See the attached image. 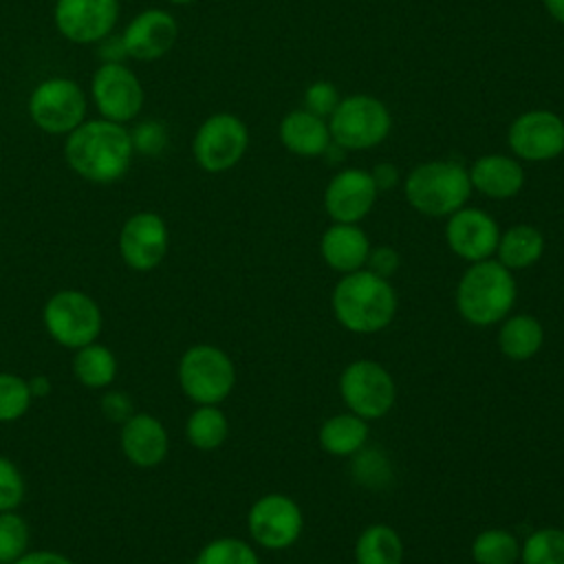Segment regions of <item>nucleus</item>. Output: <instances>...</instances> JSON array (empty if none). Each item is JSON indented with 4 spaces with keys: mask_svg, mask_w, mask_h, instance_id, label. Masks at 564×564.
<instances>
[{
    "mask_svg": "<svg viewBox=\"0 0 564 564\" xmlns=\"http://www.w3.org/2000/svg\"><path fill=\"white\" fill-rule=\"evenodd\" d=\"M134 154L130 130L108 119H88L66 134L64 159L70 170L97 185L126 176Z\"/></svg>",
    "mask_w": 564,
    "mask_h": 564,
    "instance_id": "f257e3e1",
    "label": "nucleus"
},
{
    "mask_svg": "<svg viewBox=\"0 0 564 564\" xmlns=\"http://www.w3.org/2000/svg\"><path fill=\"white\" fill-rule=\"evenodd\" d=\"M397 304L392 282L368 269L344 273L330 295L335 319L357 335H375L390 326Z\"/></svg>",
    "mask_w": 564,
    "mask_h": 564,
    "instance_id": "f03ea898",
    "label": "nucleus"
},
{
    "mask_svg": "<svg viewBox=\"0 0 564 564\" xmlns=\"http://www.w3.org/2000/svg\"><path fill=\"white\" fill-rule=\"evenodd\" d=\"M516 297V275L496 258L471 262L456 284V308L471 326L500 324L511 313Z\"/></svg>",
    "mask_w": 564,
    "mask_h": 564,
    "instance_id": "7ed1b4c3",
    "label": "nucleus"
},
{
    "mask_svg": "<svg viewBox=\"0 0 564 564\" xmlns=\"http://www.w3.org/2000/svg\"><path fill=\"white\" fill-rule=\"evenodd\" d=\"M403 196L414 212L430 218H447L465 207L471 196L469 172L463 163L449 159L419 163L403 178Z\"/></svg>",
    "mask_w": 564,
    "mask_h": 564,
    "instance_id": "20e7f679",
    "label": "nucleus"
},
{
    "mask_svg": "<svg viewBox=\"0 0 564 564\" xmlns=\"http://www.w3.org/2000/svg\"><path fill=\"white\" fill-rule=\"evenodd\" d=\"M176 379L183 394L196 405H218L236 386V366L223 348L194 344L181 355Z\"/></svg>",
    "mask_w": 564,
    "mask_h": 564,
    "instance_id": "39448f33",
    "label": "nucleus"
},
{
    "mask_svg": "<svg viewBox=\"0 0 564 564\" xmlns=\"http://www.w3.org/2000/svg\"><path fill=\"white\" fill-rule=\"evenodd\" d=\"M326 121L333 143L341 150H372L388 139L392 128L388 106L381 99L361 93L341 97Z\"/></svg>",
    "mask_w": 564,
    "mask_h": 564,
    "instance_id": "423d86ee",
    "label": "nucleus"
},
{
    "mask_svg": "<svg viewBox=\"0 0 564 564\" xmlns=\"http://www.w3.org/2000/svg\"><path fill=\"white\" fill-rule=\"evenodd\" d=\"M48 337L70 350L97 341L104 324L99 304L84 291L62 289L53 293L42 311Z\"/></svg>",
    "mask_w": 564,
    "mask_h": 564,
    "instance_id": "0eeeda50",
    "label": "nucleus"
},
{
    "mask_svg": "<svg viewBox=\"0 0 564 564\" xmlns=\"http://www.w3.org/2000/svg\"><path fill=\"white\" fill-rule=\"evenodd\" d=\"M339 397L348 412L375 421L383 419L397 401L392 375L375 359H355L339 375Z\"/></svg>",
    "mask_w": 564,
    "mask_h": 564,
    "instance_id": "6e6552de",
    "label": "nucleus"
},
{
    "mask_svg": "<svg viewBox=\"0 0 564 564\" xmlns=\"http://www.w3.org/2000/svg\"><path fill=\"white\" fill-rule=\"evenodd\" d=\"M86 93L68 77H48L29 95L31 121L48 134H68L86 121Z\"/></svg>",
    "mask_w": 564,
    "mask_h": 564,
    "instance_id": "1a4fd4ad",
    "label": "nucleus"
},
{
    "mask_svg": "<svg viewBox=\"0 0 564 564\" xmlns=\"http://www.w3.org/2000/svg\"><path fill=\"white\" fill-rule=\"evenodd\" d=\"M249 145L245 121L231 112L209 115L192 139V154L200 170L220 174L240 163Z\"/></svg>",
    "mask_w": 564,
    "mask_h": 564,
    "instance_id": "9d476101",
    "label": "nucleus"
},
{
    "mask_svg": "<svg viewBox=\"0 0 564 564\" xmlns=\"http://www.w3.org/2000/svg\"><path fill=\"white\" fill-rule=\"evenodd\" d=\"M304 529L300 505L286 494H264L247 511L249 538L267 551L293 546Z\"/></svg>",
    "mask_w": 564,
    "mask_h": 564,
    "instance_id": "9b49d317",
    "label": "nucleus"
},
{
    "mask_svg": "<svg viewBox=\"0 0 564 564\" xmlns=\"http://www.w3.org/2000/svg\"><path fill=\"white\" fill-rule=\"evenodd\" d=\"M507 143L518 161H553L564 150V119L546 108L527 110L509 123Z\"/></svg>",
    "mask_w": 564,
    "mask_h": 564,
    "instance_id": "f8f14e48",
    "label": "nucleus"
},
{
    "mask_svg": "<svg viewBox=\"0 0 564 564\" xmlns=\"http://www.w3.org/2000/svg\"><path fill=\"white\" fill-rule=\"evenodd\" d=\"M90 95L99 115L115 123L137 119L145 99L141 79L121 62H104L95 70Z\"/></svg>",
    "mask_w": 564,
    "mask_h": 564,
    "instance_id": "ddd939ff",
    "label": "nucleus"
},
{
    "mask_svg": "<svg viewBox=\"0 0 564 564\" xmlns=\"http://www.w3.org/2000/svg\"><path fill=\"white\" fill-rule=\"evenodd\" d=\"M119 18V0H55L57 31L75 44H95L108 37Z\"/></svg>",
    "mask_w": 564,
    "mask_h": 564,
    "instance_id": "4468645a",
    "label": "nucleus"
},
{
    "mask_svg": "<svg viewBox=\"0 0 564 564\" xmlns=\"http://www.w3.org/2000/svg\"><path fill=\"white\" fill-rule=\"evenodd\" d=\"M500 238V227L491 214L480 207H460L447 216L445 242L454 256L465 262L494 258Z\"/></svg>",
    "mask_w": 564,
    "mask_h": 564,
    "instance_id": "2eb2a0df",
    "label": "nucleus"
},
{
    "mask_svg": "<svg viewBox=\"0 0 564 564\" xmlns=\"http://www.w3.org/2000/svg\"><path fill=\"white\" fill-rule=\"evenodd\" d=\"M167 225L156 212L132 214L119 231V253L132 271L156 269L167 253Z\"/></svg>",
    "mask_w": 564,
    "mask_h": 564,
    "instance_id": "dca6fc26",
    "label": "nucleus"
},
{
    "mask_svg": "<svg viewBox=\"0 0 564 564\" xmlns=\"http://www.w3.org/2000/svg\"><path fill=\"white\" fill-rule=\"evenodd\" d=\"M379 189L370 170L344 167L324 189V209L333 223H361L375 207Z\"/></svg>",
    "mask_w": 564,
    "mask_h": 564,
    "instance_id": "f3484780",
    "label": "nucleus"
},
{
    "mask_svg": "<svg viewBox=\"0 0 564 564\" xmlns=\"http://www.w3.org/2000/svg\"><path fill=\"white\" fill-rule=\"evenodd\" d=\"M178 37V22L165 9H145L137 13L121 33L123 51L139 62H152L172 51Z\"/></svg>",
    "mask_w": 564,
    "mask_h": 564,
    "instance_id": "a211bd4d",
    "label": "nucleus"
},
{
    "mask_svg": "<svg viewBox=\"0 0 564 564\" xmlns=\"http://www.w3.org/2000/svg\"><path fill=\"white\" fill-rule=\"evenodd\" d=\"M119 445L132 465L150 469L165 460L170 438L165 425L156 416L148 412H134L128 421L121 423Z\"/></svg>",
    "mask_w": 564,
    "mask_h": 564,
    "instance_id": "6ab92c4d",
    "label": "nucleus"
},
{
    "mask_svg": "<svg viewBox=\"0 0 564 564\" xmlns=\"http://www.w3.org/2000/svg\"><path fill=\"white\" fill-rule=\"evenodd\" d=\"M471 192H478L491 200H507L522 192L524 167L513 154H482L469 167Z\"/></svg>",
    "mask_w": 564,
    "mask_h": 564,
    "instance_id": "aec40b11",
    "label": "nucleus"
},
{
    "mask_svg": "<svg viewBox=\"0 0 564 564\" xmlns=\"http://www.w3.org/2000/svg\"><path fill=\"white\" fill-rule=\"evenodd\" d=\"M370 240L357 223H333L319 238L322 260L337 273H352L366 267Z\"/></svg>",
    "mask_w": 564,
    "mask_h": 564,
    "instance_id": "412c9836",
    "label": "nucleus"
},
{
    "mask_svg": "<svg viewBox=\"0 0 564 564\" xmlns=\"http://www.w3.org/2000/svg\"><path fill=\"white\" fill-rule=\"evenodd\" d=\"M278 137L291 154L304 159L324 156V152L333 143L328 121L308 112L306 108L286 112L278 126Z\"/></svg>",
    "mask_w": 564,
    "mask_h": 564,
    "instance_id": "4be33fe9",
    "label": "nucleus"
},
{
    "mask_svg": "<svg viewBox=\"0 0 564 564\" xmlns=\"http://www.w3.org/2000/svg\"><path fill=\"white\" fill-rule=\"evenodd\" d=\"M544 253V234L529 223H518L500 231L496 260L509 271H522L533 267Z\"/></svg>",
    "mask_w": 564,
    "mask_h": 564,
    "instance_id": "5701e85b",
    "label": "nucleus"
},
{
    "mask_svg": "<svg viewBox=\"0 0 564 564\" xmlns=\"http://www.w3.org/2000/svg\"><path fill=\"white\" fill-rule=\"evenodd\" d=\"M544 344V326L529 313L507 315L498 328V348L511 361H527L540 352Z\"/></svg>",
    "mask_w": 564,
    "mask_h": 564,
    "instance_id": "b1692460",
    "label": "nucleus"
},
{
    "mask_svg": "<svg viewBox=\"0 0 564 564\" xmlns=\"http://www.w3.org/2000/svg\"><path fill=\"white\" fill-rule=\"evenodd\" d=\"M317 441L326 454L350 458L368 443V421L352 412L333 414L319 425Z\"/></svg>",
    "mask_w": 564,
    "mask_h": 564,
    "instance_id": "393cba45",
    "label": "nucleus"
},
{
    "mask_svg": "<svg viewBox=\"0 0 564 564\" xmlns=\"http://www.w3.org/2000/svg\"><path fill=\"white\" fill-rule=\"evenodd\" d=\"M403 540L390 524H368L355 540V564H403Z\"/></svg>",
    "mask_w": 564,
    "mask_h": 564,
    "instance_id": "a878e982",
    "label": "nucleus"
},
{
    "mask_svg": "<svg viewBox=\"0 0 564 564\" xmlns=\"http://www.w3.org/2000/svg\"><path fill=\"white\" fill-rule=\"evenodd\" d=\"M75 379L90 390L108 388L117 377V357L104 344H86L75 350L70 361Z\"/></svg>",
    "mask_w": 564,
    "mask_h": 564,
    "instance_id": "bb28decb",
    "label": "nucleus"
},
{
    "mask_svg": "<svg viewBox=\"0 0 564 564\" xmlns=\"http://www.w3.org/2000/svg\"><path fill=\"white\" fill-rule=\"evenodd\" d=\"M185 436L200 452L218 449L229 436V421L218 405H198L185 421Z\"/></svg>",
    "mask_w": 564,
    "mask_h": 564,
    "instance_id": "cd10ccee",
    "label": "nucleus"
},
{
    "mask_svg": "<svg viewBox=\"0 0 564 564\" xmlns=\"http://www.w3.org/2000/svg\"><path fill=\"white\" fill-rule=\"evenodd\" d=\"M469 553L476 564H516L520 540L507 529H485L471 540Z\"/></svg>",
    "mask_w": 564,
    "mask_h": 564,
    "instance_id": "c85d7f7f",
    "label": "nucleus"
},
{
    "mask_svg": "<svg viewBox=\"0 0 564 564\" xmlns=\"http://www.w3.org/2000/svg\"><path fill=\"white\" fill-rule=\"evenodd\" d=\"M520 564H564V529L542 527L520 542Z\"/></svg>",
    "mask_w": 564,
    "mask_h": 564,
    "instance_id": "c756f323",
    "label": "nucleus"
},
{
    "mask_svg": "<svg viewBox=\"0 0 564 564\" xmlns=\"http://www.w3.org/2000/svg\"><path fill=\"white\" fill-rule=\"evenodd\" d=\"M194 564H260L253 546L240 538L223 535L209 540L196 555Z\"/></svg>",
    "mask_w": 564,
    "mask_h": 564,
    "instance_id": "7c9ffc66",
    "label": "nucleus"
},
{
    "mask_svg": "<svg viewBox=\"0 0 564 564\" xmlns=\"http://www.w3.org/2000/svg\"><path fill=\"white\" fill-rule=\"evenodd\" d=\"M33 403L29 381L13 372H0V423L22 419Z\"/></svg>",
    "mask_w": 564,
    "mask_h": 564,
    "instance_id": "2f4dec72",
    "label": "nucleus"
},
{
    "mask_svg": "<svg viewBox=\"0 0 564 564\" xmlns=\"http://www.w3.org/2000/svg\"><path fill=\"white\" fill-rule=\"evenodd\" d=\"M29 549V524L15 511H0V564H13Z\"/></svg>",
    "mask_w": 564,
    "mask_h": 564,
    "instance_id": "473e14b6",
    "label": "nucleus"
},
{
    "mask_svg": "<svg viewBox=\"0 0 564 564\" xmlns=\"http://www.w3.org/2000/svg\"><path fill=\"white\" fill-rule=\"evenodd\" d=\"M24 494L26 485L22 471L11 458L0 456V511H15L24 500Z\"/></svg>",
    "mask_w": 564,
    "mask_h": 564,
    "instance_id": "72a5a7b5",
    "label": "nucleus"
},
{
    "mask_svg": "<svg viewBox=\"0 0 564 564\" xmlns=\"http://www.w3.org/2000/svg\"><path fill=\"white\" fill-rule=\"evenodd\" d=\"M339 101H341V95H339L337 86L328 79L311 82L304 90V108L324 119H328L333 115V110L337 108Z\"/></svg>",
    "mask_w": 564,
    "mask_h": 564,
    "instance_id": "f704fd0d",
    "label": "nucleus"
},
{
    "mask_svg": "<svg viewBox=\"0 0 564 564\" xmlns=\"http://www.w3.org/2000/svg\"><path fill=\"white\" fill-rule=\"evenodd\" d=\"M352 458H355V467H352L355 478L359 482H364L366 487H377L388 480L390 469H388L386 458L379 452H366V447H364Z\"/></svg>",
    "mask_w": 564,
    "mask_h": 564,
    "instance_id": "c9c22d12",
    "label": "nucleus"
},
{
    "mask_svg": "<svg viewBox=\"0 0 564 564\" xmlns=\"http://www.w3.org/2000/svg\"><path fill=\"white\" fill-rule=\"evenodd\" d=\"M130 137H132L134 150L145 156H156L167 145V130L161 121H154V119L139 123L134 132H130Z\"/></svg>",
    "mask_w": 564,
    "mask_h": 564,
    "instance_id": "e433bc0d",
    "label": "nucleus"
},
{
    "mask_svg": "<svg viewBox=\"0 0 564 564\" xmlns=\"http://www.w3.org/2000/svg\"><path fill=\"white\" fill-rule=\"evenodd\" d=\"M399 262L401 260H399L397 249H392L388 245H381V247H370V253H368V260H366L364 269L390 280L397 273Z\"/></svg>",
    "mask_w": 564,
    "mask_h": 564,
    "instance_id": "4c0bfd02",
    "label": "nucleus"
},
{
    "mask_svg": "<svg viewBox=\"0 0 564 564\" xmlns=\"http://www.w3.org/2000/svg\"><path fill=\"white\" fill-rule=\"evenodd\" d=\"M101 405V412L106 419L115 421V423H123L128 421L132 414H134V408H132V401L128 399V394L123 392H106L99 401Z\"/></svg>",
    "mask_w": 564,
    "mask_h": 564,
    "instance_id": "58836bf2",
    "label": "nucleus"
},
{
    "mask_svg": "<svg viewBox=\"0 0 564 564\" xmlns=\"http://www.w3.org/2000/svg\"><path fill=\"white\" fill-rule=\"evenodd\" d=\"M370 176H372V181H375V185H377L379 194H381V192H390V189H394V187L399 185V181H401V172H399V167H397L394 163H390V161H381V163L372 165Z\"/></svg>",
    "mask_w": 564,
    "mask_h": 564,
    "instance_id": "ea45409f",
    "label": "nucleus"
},
{
    "mask_svg": "<svg viewBox=\"0 0 564 564\" xmlns=\"http://www.w3.org/2000/svg\"><path fill=\"white\" fill-rule=\"evenodd\" d=\"M13 564H75L70 557L57 553V551H26L22 557H18Z\"/></svg>",
    "mask_w": 564,
    "mask_h": 564,
    "instance_id": "a19ab883",
    "label": "nucleus"
},
{
    "mask_svg": "<svg viewBox=\"0 0 564 564\" xmlns=\"http://www.w3.org/2000/svg\"><path fill=\"white\" fill-rule=\"evenodd\" d=\"M26 381H29V390H31L33 399H42V397H46L53 390L48 377H44V375H35V377H31Z\"/></svg>",
    "mask_w": 564,
    "mask_h": 564,
    "instance_id": "79ce46f5",
    "label": "nucleus"
},
{
    "mask_svg": "<svg viewBox=\"0 0 564 564\" xmlns=\"http://www.w3.org/2000/svg\"><path fill=\"white\" fill-rule=\"evenodd\" d=\"M551 20L564 24V0H542Z\"/></svg>",
    "mask_w": 564,
    "mask_h": 564,
    "instance_id": "37998d69",
    "label": "nucleus"
},
{
    "mask_svg": "<svg viewBox=\"0 0 564 564\" xmlns=\"http://www.w3.org/2000/svg\"><path fill=\"white\" fill-rule=\"evenodd\" d=\"M172 4H178V7H185V4H192V2H196V0H170Z\"/></svg>",
    "mask_w": 564,
    "mask_h": 564,
    "instance_id": "c03bdc74",
    "label": "nucleus"
},
{
    "mask_svg": "<svg viewBox=\"0 0 564 564\" xmlns=\"http://www.w3.org/2000/svg\"><path fill=\"white\" fill-rule=\"evenodd\" d=\"M562 154H564V150H562Z\"/></svg>",
    "mask_w": 564,
    "mask_h": 564,
    "instance_id": "a18cd8bd",
    "label": "nucleus"
}]
</instances>
